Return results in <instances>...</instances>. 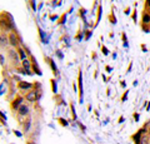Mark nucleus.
I'll return each instance as SVG.
<instances>
[{
    "label": "nucleus",
    "instance_id": "1",
    "mask_svg": "<svg viewBox=\"0 0 150 144\" xmlns=\"http://www.w3.org/2000/svg\"><path fill=\"white\" fill-rule=\"evenodd\" d=\"M0 28L4 30H11L14 29V21L9 13H1L0 15Z\"/></svg>",
    "mask_w": 150,
    "mask_h": 144
},
{
    "label": "nucleus",
    "instance_id": "2",
    "mask_svg": "<svg viewBox=\"0 0 150 144\" xmlns=\"http://www.w3.org/2000/svg\"><path fill=\"white\" fill-rule=\"evenodd\" d=\"M40 98V92L39 90H33V92H29L28 94H25V99L28 101H36L38 99Z\"/></svg>",
    "mask_w": 150,
    "mask_h": 144
},
{
    "label": "nucleus",
    "instance_id": "3",
    "mask_svg": "<svg viewBox=\"0 0 150 144\" xmlns=\"http://www.w3.org/2000/svg\"><path fill=\"white\" fill-rule=\"evenodd\" d=\"M18 114L21 115V117H25V115L29 114V106H28L26 104H21L20 106H19L18 109Z\"/></svg>",
    "mask_w": 150,
    "mask_h": 144
},
{
    "label": "nucleus",
    "instance_id": "4",
    "mask_svg": "<svg viewBox=\"0 0 150 144\" xmlns=\"http://www.w3.org/2000/svg\"><path fill=\"white\" fill-rule=\"evenodd\" d=\"M9 44L13 45V46H16L19 45V39H18V36L15 33H10L9 34Z\"/></svg>",
    "mask_w": 150,
    "mask_h": 144
},
{
    "label": "nucleus",
    "instance_id": "5",
    "mask_svg": "<svg viewBox=\"0 0 150 144\" xmlns=\"http://www.w3.org/2000/svg\"><path fill=\"white\" fill-rule=\"evenodd\" d=\"M21 103H23V98L21 96H16V98L13 100V103H11V109L13 110H18L19 106L21 105Z\"/></svg>",
    "mask_w": 150,
    "mask_h": 144
},
{
    "label": "nucleus",
    "instance_id": "6",
    "mask_svg": "<svg viewBox=\"0 0 150 144\" xmlns=\"http://www.w3.org/2000/svg\"><path fill=\"white\" fill-rule=\"evenodd\" d=\"M31 87H33V84H30V83H28V82H20L18 84V88L21 90H28V89H30Z\"/></svg>",
    "mask_w": 150,
    "mask_h": 144
},
{
    "label": "nucleus",
    "instance_id": "7",
    "mask_svg": "<svg viewBox=\"0 0 150 144\" xmlns=\"http://www.w3.org/2000/svg\"><path fill=\"white\" fill-rule=\"evenodd\" d=\"M45 60H46V62H48L49 63V65H50V68H51V70H53L55 74L56 73H58V69H56V65H55V64H54V60L53 59H51V58H48V57H46V58H44Z\"/></svg>",
    "mask_w": 150,
    "mask_h": 144
},
{
    "label": "nucleus",
    "instance_id": "8",
    "mask_svg": "<svg viewBox=\"0 0 150 144\" xmlns=\"http://www.w3.org/2000/svg\"><path fill=\"white\" fill-rule=\"evenodd\" d=\"M30 123H31V118L29 117V115H28V117H26V120H25L24 123H23V124H24V125H23V131H24V132H28V131H29Z\"/></svg>",
    "mask_w": 150,
    "mask_h": 144
},
{
    "label": "nucleus",
    "instance_id": "9",
    "mask_svg": "<svg viewBox=\"0 0 150 144\" xmlns=\"http://www.w3.org/2000/svg\"><path fill=\"white\" fill-rule=\"evenodd\" d=\"M31 62H33V64H31V65H33V70H34V72H36V74H38V75H41V70L39 69V67H38V63H36V60H34V58H33V57H31Z\"/></svg>",
    "mask_w": 150,
    "mask_h": 144
},
{
    "label": "nucleus",
    "instance_id": "10",
    "mask_svg": "<svg viewBox=\"0 0 150 144\" xmlns=\"http://www.w3.org/2000/svg\"><path fill=\"white\" fill-rule=\"evenodd\" d=\"M23 68L25 69L26 72H29V73H31V70H30V63H29V60L28 59H25V60H23Z\"/></svg>",
    "mask_w": 150,
    "mask_h": 144
},
{
    "label": "nucleus",
    "instance_id": "11",
    "mask_svg": "<svg viewBox=\"0 0 150 144\" xmlns=\"http://www.w3.org/2000/svg\"><path fill=\"white\" fill-rule=\"evenodd\" d=\"M78 82H79V93H80V98L83 96V84H81V72H79V78H78Z\"/></svg>",
    "mask_w": 150,
    "mask_h": 144
},
{
    "label": "nucleus",
    "instance_id": "12",
    "mask_svg": "<svg viewBox=\"0 0 150 144\" xmlns=\"http://www.w3.org/2000/svg\"><path fill=\"white\" fill-rule=\"evenodd\" d=\"M18 53H19V58H20L21 60H25V59H26V55H25L24 50H23L21 48H19V49H18Z\"/></svg>",
    "mask_w": 150,
    "mask_h": 144
},
{
    "label": "nucleus",
    "instance_id": "13",
    "mask_svg": "<svg viewBox=\"0 0 150 144\" xmlns=\"http://www.w3.org/2000/svg\"><path fill=\"white\" fill-rule=\"evenodd\" d=\"M8 41H9V39L6 38V35L0 34V44H6Z\"/></svg>",
    "mask_w": 150,
    "mask_h": 144
},
{
    "label": "nucleus",
    "instance_id": "14",
    "mask_svg": "<svg viewBox=\"0 0 150 144\" xmlns=\"http://www.w3.org/2000/svg\"><path fill=\"white\" fill-rule=\"evenodd\" d=\"M143 21L144 23H149L150 21V15L148 13H144V15H143Z\"/></svg>",
    "mask_w": 150,
    "mask_h": 144
},
{
    "label": "nucleus",
    "instance_id": "15",
    "mask_svg": "<svg viewBox=\"0 0 150 144\" xmlns=\"http://www.w3.org/2000/svg\"><path fill=\"white\" fill-rule=\"evenodd\" d=\"M38 30H39V33H40V38H41V41H45V36H44V31L40 29V28H38Z\"/></svg>",
    "mask_w": 150,
    "mask_h": 144
},
{
    "label": "nucleus",
    "instance_id": "16",
    "mask_svg": "<svg viewBox=\"0 0 150 144\" xmlns=\"http://www.w3.org/2000/svg\"><path fill=\"white\" fill-rule=\"evenodd\" d=\"M50 83H51V84H53V92H54V93H56V85H55V82H54V79H51V80H50Z\"/></svg>",
    "mask_w": 150,
    "mask_h": 144
},
{
    "label": "nucleus",
    "instance_id": "17",
    "mask_svg": "<svg viewBox=\"0 0 150 144\" xmlns=\"http://www.w3.org/2000/svg\"><path fill=\"white\" fill-rule=\"evenodd\" d=\"M59 122H60V123H63L62 125H68V123H67V120H64V119H59Z\"/></svg>",
    "mask_w": 150,
    "mask_h": 144
},
{
    "label": "nucleus",
    "instance_id": "18",
    "mask_svg": "<svg viewBox=\"0 0 150 144\" xmlns=\"http://www.w3.org/2000/svg\"><path fill=\"white\" fill-rule=\"evenodd\" d=\"M30 4H31V8H33V9H34V10H35V4H34V0H31V1H30Z\"/></svg>",
    "mask_w": 150,
    "mask_h": 144
},
{
    "label": "nucleus",
    "instance_id": "19",
    "mask_svg": "<svg viewBox=\"0 0 150 144\" xmlns=\"http://www.w3.org/2000/svg\"><path fill=\"white\" fill-rule=\"evenodd\" d=\"M0 64H4V58H3L1 54H0Z\"/></svg>",
    "mask_w": 150,
    "mask_h": 144
}]
</instances>
